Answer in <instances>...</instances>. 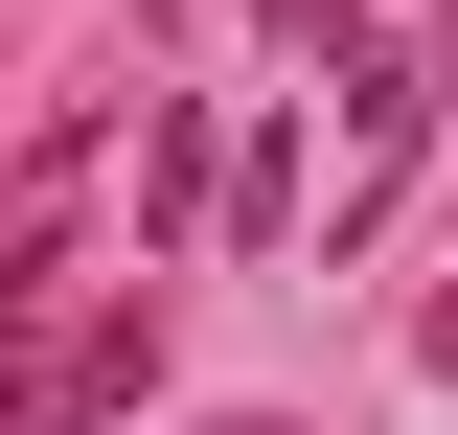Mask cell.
Listing matches in <instances>:
<instances>
[{
    "instance_id": "obj_1",
    "label": "cell",
    "mask_w": 458,
    "mask_h": 435,
    "mask_svg": "<svg viewBox=\"0 0 458 435\" xmlns=\"http://www.w3.org/2000/svg\"><path fill=\"white\" fill-rule=\"evenodd\" d=\"M161 389V298H92L69 344H0V435H114Z\"/></svg>"
},
{
    "instance_id": "obj_2",
    "label": "cell",
    "mask_w": 458,
    "mask_h": 435,
    "mask_svg": "<svg viewBox=\"0 0 458 435\" xmlns=\"http://www.w3.org/2000/svg\"><path fill=\"white\" fill-rule=\"evenodd\" d=\"M207 435H298V413H207Z\"/></svg>"
}]
</instances>
